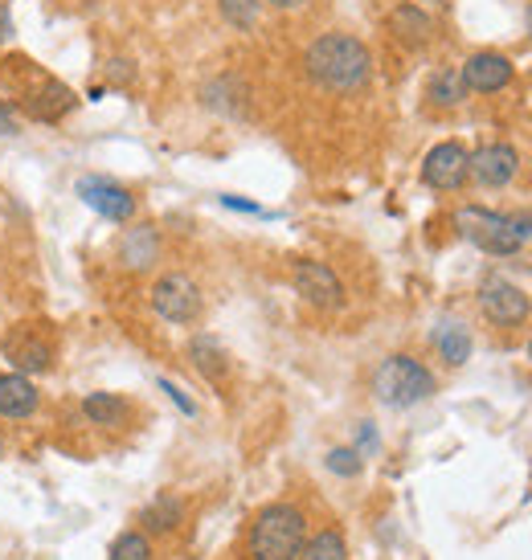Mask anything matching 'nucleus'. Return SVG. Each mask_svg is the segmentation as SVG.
Here are the masks:
<instances>
[{"label":"nucleus","mask_w":532,"mask_h":560,"mask_svg":"<svg viewBox=\"0 0 532 560\" xmlns=\"http://www.w3.org/2000/svg\"><path fill=\"white\" fill-rule=\"evenodd\" d=\"M303 66H308L315 86L336 94H352L373 74V54L352 33H324V37H315L312 46H308Z\"/></svg>","instance_id":"f257e3e1"},{"label":"nucleus","mask_w":532,"mask_h":560,"mask_svg":"<svg viewBox=\"0 0 532 560\" xmlns=\"http://www.w3.org/2000/svg\"><path fill=\"white\" fill-rule=\"evenodd\" d=\"M0 74L13 82V91L4 94L0 103L9 110L21 107L30 119H37V124H62L66 115L79 107V94L70 91L66 82L49 79L46 70H37L30 58H4V62H0Z\"/></svg>","instance_id":"f03ea898"},{"label":"nucleus","mask_w":532,"mask_h":560,"mask_svg":"<svg viewBox=\"0 0 532 560\" xmlns=\"http://www.w3.org/2000/svg\"><path fill=\"white\" fill-rule=\"evenodd\" d=\"M308 520L291 503H266L251 524V560H299Z\"/></svg>","instance_id":"7ed1b4c3"},{"label":"nucleus","mask_w":532,"mask_h":560,"mask_svg":"<svg viewBox=\"0 0 532 560\" xmlns=\"http://www.w3.org/2000/svg\"><path fill=\"white\" fill-rule=\"evenodd\" d=\"M373 397L381 405H390V409H414V405L435 397V373L426 369L423 360L406 357V352L385 357L373 373Z\"/></svg>","instance_id":"20e7f679"},{"label":"nucleus","mask_w":532,"mask_h":560,"mask_svg":"<svg viewBox=\"0 0 532 560\" xmlns=\"http://www.w3.org/2000/svg\"><path fill=\"white\" fill-rule=\"evenodd\" d=\"M454 230L467 237L475 249L491 254V258H512V254L524 246V237L517 234L512 218H504L496 209H484V205H463V209H454Z\"/></svg>","instance_id":"39448f33"},{"label":"nucleus","mask_w":532,"mask_h":560,"mask_svg":"<svg viewBox=\"0 0 532 560\" xmlns=\"http://www.w3.org/2000/svg\"><path fill=\"white\" fill-rule=\"evenodd\" d=\"M4 360L13 364V373H49L58 364V343L46 324H21L4 340Z\"/></svg>","instance_id":"423d86ee"},{"label":"nucleus","mask_w":532,"mask_h":560,"mask_svg":"<svg viewBox=\"0 0 532 560\" xmlns=\"http://www.w3.org/2000/svg\"><path fill=\"white\" fill-rule=\"evenodd\" d=\"M152 312L160 319H169V324H193L197 315H201V287L173 270V275H160L152 282Z\"/></svg>","instance_id":"0eeeda50"},{"label":"nucleus","mask_w":532,"mask_h":560,"mask_svg":"<svg viewBox=\"0 0 532 560\" xmlns=\"http://www.w3.org/2000/svg\"><path fill=\"white\" fill-rule=\"evenodd\" d=\"M74 192L82 197L86 209H94L99 218L115 221V225H127V221L136 218V197H131V188L119 185V180H111V176H82Z\"/></svg>","instance_id":"6e6552de"},{"label":"nucleus","mask_w":532,"mask_h":560,"mask_svg":"<svg viewBox=\"0 0 532 560\" xmlns=\"http://www.w3.org/2000/svg\"><path fill=\"white\" fill-rule=\"evenodd\" d=\"M467 164L471 152L459 140L435 143L423 160V185L435 188V192H454V188L467 185Z\"/></svg>","instance_id":"1a4fd4ad"},{"label":"nucleus","mask_w":532,"mask_h":560,"mask_svg":"<svg viewBox=\"0 0 532 560\" xmlns=\"http://www.w3.org/2000/svg\"><path fill=\"white\" fill-rule=\"evenodd\" d=\"M291 282L296 291L312 307H324V312H336L345 303V282L336 279V270L328 262H315V258H303V262L291 266Z\"/></svg>","instance_id":"9d476101"},{"label":"nucleus","mask_w":532,"mask_h":560,"mask_svg":"<svg viewBox=\"0 0 532 560\" xmlns=\"http://www.w3.org/2000/svg\"><path fill=\"white\" fill-rule=\"evenodd\" d=\"M479 307H484V315L491 319V324L500 327H517L529 319L532 312V299L520 291L517 282L508 279H487L484 291H479Z\"/></svg>","instance_id":"9b49d317"},{"label":"nucleus","mask_w":532,"mask_h":560,"mask_svg":"<svg viewBox=\"0 0 532 560\" xmlns=\"http://www.w3.org/2000/svg\"><path fill=\"white\" fill-rule=\"evenodd\" d=\"M520 168V156L512 143H484L479 152H471L467 164V180L484 188H504Z\"/></svg>","instance_id":"f8f14e48"},{"label":"nucleus","mask_w":532,"mask_h":560,"mask_svg":"<svg viewBox=\"0 0 532 560\" xmlns=\"http://www.w3.org/2000/svg\"><path fill=\"white\" fill-rule=\"evenodd\" d=\"M115 249H119V266H124V270H131V275L152 270V266L160 262V230H157V225H148V221H140V225H127Z\"/></svg>","instance_id":"ddd939ff"},{"label":"nucleus","mask_w":532,"mask_h":560,"mask_svg":"<svg viewBox=\"0 0 532 560\" xmlns=\"http://www.w3.org/2000/svg\"><path fill=\"white\" fill-rule=\"evenodd\" d=\"M459 70H463L467 91H475V94H496L512 82V62H508L504 54H491V49L471 54L467 66H459Z\"/></svg>","instance_id":"4468645a"},{"label":"nucleus","mask_w":532,"mask_h":560,"mask_svg":"<svg viewBox=\"0 0 532 560\" xmlns=\"http://www.w3.org/2000/svg\"><path fill=\"white\" fill-rule=\"evenodd\" d=\"M385 30H390L402 46L423 49L426 42L435 37V21H430V13H426L423 4H409V0H402V4H393L390 16H385Z\"/></svg>","instance_id":"2eb2a0df"},{"label":"nucleus","mask_w":532,"mask_h":560,"mask_svg":"<svg viewBox=\"0 0 532 560\" xmlns=\"http://www.w3.org/2000/svg\"><path fill=\"white\" fill-rule=\"evenodd\" d=\"M42 405V393L25 373L0 376V418L4 421H30Z\"/></svg>","instance_id":"dca6fc26"},{"label":"nucleus","mask_w":532,"mask_h":560,"mask_svg":"<svg viewBox=\"0 0 532 560\" xmlns=\"http://www.w3.org/2000/svg\"><path fill=\"white\" fill-rule=\"evenodd\" d=\"M82 413L91 425H103V430H115V425H124L127 413H131V405L124 397H115V393H86L82 397Z\"/></svg>","instance_id":"f3484780"},{"label":"nucleus","mask_w":532,"mask_h":560,"mask_svg":"<svg viewBox=\"0 0 532 560\" xmlns=\"http://www.w3.org/2000/svg\"><path fill=\"white\" fill-rule=\"evenodd\" d=\"M188 357H193V364H197V373H201L205 381H213V385H218L221 376H225V369H230L225 348H221L213 336H197V340L188 343Z\"/></svg>","instance_id":"a211bd4d"},{"label":"nucleus","mask_w":532,"mask_h":560,"mask_svg":"<svg viewBox=\"0 0 532 560\" xmlns=\"http://www.w3.org/2000/svg\"><path fill=\"white\" fill-rule=\"evenodd\" d=\"M181 520H185V503H181L176 495H169V491L152 499L140 515V524L148 532H176L181 528Z\"/></svg>","instance_id":"6ab92c4d"},{"label":"nucleus","mask_w":532,"mask_h":560,"mask_svg":"<svg viewBox=\"0 0 532 560\" xmlns=\"http://www.w3.org/2000/svg\"><path fill=\"white\" fill-rule=\"evenodd\" d=\"M435 348L451 369H459L471 360V331L463 324H439L435 327Z\"/></svg>","instance_id":"aec40b11"},{"label":"nucleus","mask_w":532,"mask_h":560,"mask_svg":"<svg viewBox=\"0 0 532 560\" xmlns=\"http://www.w3.org/2000/svg\"><path fill=\"white\" fill-rule=\"evenodd\" d=\"M426 98H430L435 107H459V103L467 98V82H463V70H454V66L439 70V74L430 79V86H426Z\"/></svg>","instance_id":"412c9836"},{"label":"nucleus","mask_w":532,"mask_h":560,"mask_svg":"<svg viewBox=\"0 0 532 560\" xmlns=\"http://www.w3.org/2000/svg\"><path fill=\"white\" fill-rule=\"evenodd\" d=\"M299 560H348L345 536H340L336 528L315 532V536H308V540H303V548H299Z\"/></svg>","instance_id":"4be33fe9"},{"label":"nucleus","mask_w":532,"mask_h":560,"mask_svg":"<svg viewBox=\"0 0 532 560\" xmlns=\"http://www.w3.org/2000/svg\"><path fill=\"white\" fill-rule=\"evenodd\" d=\"M218 9L234 30H254V25H258V9H263V0H218Z\"/></svg>","instance_id":"5701e85b"},{"label":"nucleus","mask_w":532,"mask_h":560,"mask_svg":"<svg viewBox=\"0 0 532 560\" xmlns=\"http://www.w3.org/2000/svg\"><path fill=\"white\" fill-rule=\"evenodd\" d=\"M111 560H152V540L143 532H124L111 545Z\"/></svg>","instance_id":"b1692460"},{"label":"nucleus","mask_w":532,"mask_h":560,"mask_svg":"<svg viewBox=\"0 0 532 560\" xmlns=\"http://www.w3.org/2000/svg\"><path fill=\"white\" fill-rule=\"evenodd\" d=\"M328 470L332 475H340V479H357L360 470H365V458L357 454V446H336V451H328Z\"/></svg>","instance_id":"393cba45"},{"label":"nucleus","mask_w":532,"mask_h":560,"mask_svg":"<svg viewBox=\"0 0 532 560\" xmlns=\"http://www.w3.org/2000/svg\"><path fill=\"white\" fill-rule=\"evenodd\" d=\"M160 389L169 393V401H173L176 409H181V413H185V418H197V405L188 401V397H185V393H181V389H176L173 381H160Z\"/></svg>","instance_id":"a878e982"},{"label":"nucleus","mask_w":532,"mask_h":560,"mask_svg":"<svg viewBox=\"0 0 532 560\" xmlns=\"http://www.w3.org/2000/svg\"><path fill=\"white\" fill-rule=\"evenodd\" d=\"M377 451V430H373V421H360V438H357V454L365 458V454H373Z\"/></svg>","instance_id":"bb28decb"},{"label":"nucleus","mask_w":532,"mask_h":560,"mask_svg":"<svg viewBox=\"0 0 532 560\" xmlns=\"http://www.w3.org/2000/svg\"><path fill=\"white\" fill-rule=\"evenodd\" d=\"M111 82H115V86H127V82L136 79V70H131V62H124V58H119V62H111Z\"/></svg>","instance_id":"cd10ccee"},{"label":"nucleus","mask_w":532,"mask_h":560,"mask_svg":"<svg viewBox=\"0 0 532 560\" xmlns=\"http://www.w3.org/2000/svg\"><path fill=\"white\" fill-rule=\"evenodd\" d=\"M221 205H225V209H238V213H263L258 205H254V201H242V197H221Z\"/></svg>","instance_id":"c85d7f7f"},{"label":"nucleus","mask_w":532,"mask_h":560,"mask_svg":"<svg viewBox=\"0 0 532 560\" xmlns=\"http://www.w3.org/2000/svg\"><path fill=\"white\" fill-rule=\"evenodd\" d=\"M0 136H16V115L0 103Z\"/></svg>","instance_id":"c756f323"},{"label":"nucleus","mask_w":532,"mask_h":560,"mask_svg":"<svg viewBox=\"0 0 532 560\" xmlns=\"http://www.w3.org/2000/svg\"><path fill=\"white\" fill-rule=\"evenodd\" d=\"M512 225H517L520 237H532V209H524L520 218H512Z\"/></svg>","instance_id":"7c9ffc66"},{"label":"nucleus","mask_w":532,"mask_h":560,"mask_svg":"<svg viewBox=\"0 0 532 560\" xmlns=\"http://www.w3.org/2000/svg\"><path fill=\"white\" fill-rule=\"evenodd\" d=\"M9 33H13V16H9V9L0 4V46L9 42Z\"/></svg>","instance_id":"2f4dec72"},{"label":"nucleus","mask_w":532,"mask_h":560,"mask_svg":"<svg viewBox=\"0 0 532 560\" xmlns=\"http://www.w3.org/2000/svg\"><path fill=\"white\" fill-rule=\"evenodd\" d=\"M266 4H270V9H282V13H287V9H303L308 0H266Z\"/></svg>","instance_id":"473e14b6"},{"label":"nucleus","mask_w":532,"mask_h":560,"mask_svg":"<svg viewBox=\"0 0 532 560\" xmlns=\"http://www.w3.org/2000/svg\"><path fill=\"white\" fill-rule=\"evenodd\" d=\"M529 33H532V4H529Z\"/></svg>","instance_id":"72a5a7b5"},{"label":"nucleus","mask_w":532,"mask_h":560,"mask_svg":"<svg viewBox=\"0 0 532 560\" xmlns=\"http://www.w3.org/2000/svg\"><path fill=\"white\" fill-rule=\"evenodd\" d=\"M0 458H4V442H0Z\"/></svg>","instance_id":"f704fd0d"},{"label":"nucleus","mask_w":532,"mask_h":560,"mask_svg":"<svg viewBox=\"0 0 532 560\" xmlns=\"http://www.w3.org/2000/svg\"><path fill=\"white\" fill-rule=\"evenodd\" d=\"M529 360H532V343H529Z\"/></svg>","instance_id":"c9c22d12"},{"label":"nucleus","mask_w":532,"mask_h":560,"mask_svg":"<svg viewBox=\"0 0 532 560\" xmlns=\"http://www.w3.org/2000/svg\"><path fill=\"white\" fill-rule=\"evenodd\" d=\"M435 4H447V0H435Z\"/></svg>","instance_id":"e433bc0d"}]
</instances>
